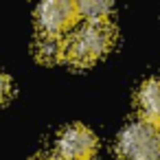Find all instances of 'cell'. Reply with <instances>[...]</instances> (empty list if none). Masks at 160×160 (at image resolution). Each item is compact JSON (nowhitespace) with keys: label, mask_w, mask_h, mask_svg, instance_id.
I'll use <instances>...</instances> for the list:
<instances>
[{"label":"cell","mask_w":160,"mask_h":160,"mask_svg":"<svg viewBox=\"0 0 160 160\" xmlns=\"http://www.w3.org/2000/svg\"><path fill=\"white\" fill-rule=\"evenodd\" d=\"M114 27L110 22H86L66 44V59L75 66H88L110 51Z\"/></svg>","instance_id":"1"},{"label":"cell","mask_w":160,"mask_h":160,"mask_svg":"<svg viewBox=\"0 0 160 160\" xmlns=\"http://www.w3.org/2000/svg\"><path fill=\"white\" fill-rule=\"evenodd\" d=\"M116 151L123 160H160V129L142 118L132 121L121 129Z\"/></svg>","instance_id":"2"},{"label":"cell","mask_w":160,"mask_h":160,"mask_svg":"<svg viewBox=\"0 0 160 160\" xmlns=\"http://www.w3.org/2000/svg\"><path fill=\"white\" fill-rule=\"evenodd\" d=\"M97 136L86 125H68L57 138V160H94L97 158Z\"/></svg>","instance_id":"3"},{"label":"cell","mask_w":160,"mask_h":160,"mask_svg":"<svg viewBox=\"0 0 160 160\" xmlns=\"http://www.w3.org/2000/svg\"><path fill=\"white\" fill-rule=\"evenodd\" d=\"M77 18V5L68 0H48L35 11V22L40 27V33L44 35H62L68 27H72Z\"/></svg>","instance_id":"4"},{"label":"cell","mask_w":160,"mask_h":160,"mask_svg":"<svg viewBox=\"0 0 160 160\" xmlns=\"http://www.w3.org/2000/svg\"><path fill=\"white\" fill-rule=\"evenodd\" d=\"M136 103L142 114V121L160 129V77H151L138 88Z\"/></svg>","instance_id":"5"},{"label":"cell","mask_w":160,"mask_h":160,"mask_svg":"<svg viewBox=\"0 0 160 160\" xmlns=\"http://www.w3.org/2000/svg\"><path fill=\"white\" fill-rule=\"evenodd\" d=\"M35 57L44 64H55L66 57V44L59 35H44L35 40Z\"/></svg>","instance_id":"6"},{"label":"cell","mask_w":160,"mask_h":160,"mask_svg":"<svg viewBox=\"0 0 160 160\" xmlns=\"http://www.w3.org/2000/svg\"><path fill=\"white\" fill-rule=\"evenodd\" d=\"M112 9V2H103V0H83L77 5L79 18H86L88 22H110Z\"/></svg>","instance_id":"7"},{"label":"cell","mask_w":160,"mask_h":160,"mask_svg":"<svg viewBox=\"0 0 160 160\" xmlns=\"http://www.w3.org/2000/svg\"><path fill=\"white\" fill-rule=\"evenodd\" d=\"M9 94H11V79L0 70V103H2Z\"/></svg>","instance_id":"8"},{"label":"cell","mask_w":160,"mask_h":160,"mask_svg":"<svg viewBox=\"0 0 160 160\" xmlns=\"http://www.w3.org/2000/svg\"><path fill=\"white\" fill-rule=\"evenodd\" d=\"M35 160H57V158H51V156H40V158H35Z\"/></svg>","instance_id":"9"}]
</instances>
